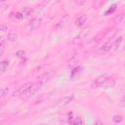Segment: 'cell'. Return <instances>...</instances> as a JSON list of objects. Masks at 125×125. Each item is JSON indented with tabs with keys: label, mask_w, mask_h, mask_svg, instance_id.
Returning <instances> with one entry per match:
<instances>
[{
	"label": "cell",
	"mask_w": 125,
	"mask_h": 125,
	"mask_svg": "<svg viewBox=\"0 0 125 125\" xmlns=\"http://www.w3.org/2000/svg\"><path fill=\"white\" fill-rule=\"evenodd\" d=\"M8 66H9V61H3L0 62V75L6 71Z\"/></svg>",
	"instance_id": "12"
},
{
	"label": "cell",
	"mask_w": 125,
	"mask_h": 125,
	"mask_svg": "<svg viewBox=\"0 0 125 125\" xmlns=\"http://www.w3.org/2000/svg\"><path fill=\"white\" fill-rule=\"evenodd\" d=\"M16 56H17L18 58H23V56H24V51H22V50L18 51V52L16 53Z\"/></svg>",
	"instance_id": "17"
},
{
	"label": "cell",
	"mask_w": 125,
	"mask_h": 125,
	"mask_svg": "<svg viewBox=\"0 0 125 125\" xmlns=\"http://www.w3.org/2000/svg\"><path fill=\"white\" fill-rule=\"evenodd\" d=\"M115 85V79L112 76H100L98 77L92 84L93 88H110Z\"/></svg>",
	"instance_id": "1"
},
{
	"label": "cell",
	"mask_w": 125,
	"mask_h": 125,
	"mask_svg": "<svg viewBox=\"0 0 125 125\" xmlns=\"http://www.w3.org/2000/svg\"><path fill=\"white\" fill-rule=\"evenodd\" d=\"M111 47H112V43L110 42V41H107L105 44H104L101 48H100V52H102V53H105V52H107V51H109L110 49H111Z\"/></svg>",
	"instance_id": "9"
},
{
	"label": "cell",
	"mask_w": 125,
	"mask_h": 125,
	"mask_svg": "<svg viewBox=\"0 0 125 125\" xmlns=\"http://www.w3.org/2000/svg\"><path fill=\"white\" fill-rule=\"evenodd\" d=\"M32 83H33V82H27V83L23 84L22 86H21V87L17 90V92H15L14 96H18V97L22 98V97L24 96V94L27 92V90L30 88V86L32 85Z\"/></svg>",
	"instance_id": "4"
},
{
	"label": "cell",
	"mask_w": 125,
	"mask_h": 125,
	"mask_svg": "<svg viewBox=\"0 0 125 125\" xmlns=\"http://www.w3.org/2000/svg\"><path fill=\"white\" fill-rule=\"evenodd\" d=\"M42 85H43V82L42 81H38V82H33L32 83V85L30 86V88L27 90V92L24 94V96L22 97V98H24V99H27V98H29V97H31V96H33L41 87H42Z\"/></svg>",
	"instance_id": "2"
},
{
	"label": "cell",
	"mask_w": 125,
	"mask_h": 125,
	"mask_svg": "<svg viewBox=\"0 0 125 125\" xmlns=\"http://www.w3.org/2000/svg\"><path fill=\"white\" fill-rule=\"evenodd\" d=\"M8 93H9V89H8V88H3V89H1V90H0V100L4 99V98L8 95Z\"/></svg>",
	"instance_id": "14"
},
{
	"label": "cell",
	"mask_w": 125,
	"mask_h": 125,
	"mask_svg": "<svg viewBox=\"0 0 125 125\" xmlns=\"http://www.w3.org/2000/svg\"><path fill=\"white\" fill-rule=\"evenodd\" d=\"M81 71H82V67H81V66H77V67H75L73 70H71L70 78H71V79H75V78H77L78 75L81 73Z\"/></svg>",
	"instance_id": "8"
},
{
	"label": "cell",
	"mask_w": 125,
	"mask_h": 125,
	"mask_svg": "<svg viewBox=\"0 0 125 125\" xmlns=\"http://www.w3.org/2000/svg\"><path fill=\"white\" fill-rule=\"evenodd\" d=\"M87 20H88V18H87L86 15H80V16L76 19V21H75V24H76V26H79V27L83 26V25L86 23Z\"/></svg>",
	"instance_id": "7"
},
{
	"label": "cell",
	"mask_w": 125,
	"mask_h": 125,
	"mask_svg": "<svg viewBox=\"0 0 125 125\" xmlns=\"http://www.w3.org/2000/svg\"><path fill=\"white\" fill-rule=\"evenodd\" d=\"M5 1H7V0H0V2H5Z\"/></svg>",
	"instance_id": "22"
},
{
	"label": "cell",
	"mask_w": 125,
	"mask_h": 125,
	"mask_svg": "<svg viewBox=\"0 0 125 125\" xmlns=\"http://www.w3.org/2000/svg\"><path fill=\"white\" fill-rule=\"evenodd\" d=\"M86 2V0H75V3L78 4V5H82Z\"/></svg>",
	"instance_id": "19"
},
{
	"label": "cell",
	"mask_w": 125,
	"mask_h": 125,
	"mask_svg": "<svg viewBox=\"0 0 125 125\" xmlns=\"http://www.w3.org/2000/svg\"><path fill=\"white\" fill-rule=\"evenodd\" d=\"M68 123H70V124H75V125H80V124H82V120H81V118L78 117V116H74V117H70V116H69V118H68Z\"/></svg>",
	"instance_id": "10"
},
{
	"label": "cell",
	"mask_w": 125,
	"mask_h": 125,
	"mask_svg": "<svg viewBox=\"0 0 125 125\" xmlns=\"http://www.w3.org/2000/svg\"><path fill=\"white\" fill-rule=\"evenodd\" d=\"M42 22V19L41 18H34L32 19L30 21H29V24H28V27H29V30H34L36 28H38L40 26Z\"/></svg>",
	"instance_id": "6"
},
{
	"label": "cell",
	"mask_w": 125,
	"mask_h": 125,
	"mask_svg": "<svg viewBox=\"0 0 125 125\" xmlns=\"http://www.w3.org/2000/svg\"><path fill=\"white\" fill-rule=\"evenodd\" d=\"M122 40H123V37L122 36H119L113 43H112V49L113 50H117V49H119V47H120V45H121V43H122Z\"/></svg>",
	"instance_id": "11"
},
{
	"label": "cell",
	"mask_w": 125,
	"mask_h": 125,
	"mask_svg": "<svg viewBox=\"0 0 125 125\" xmlns=\"http://www.w3.org/2000/svg\"><path fill=\"white\" fill-rule=\"evenodd\" d=\"M7 39L9 41H15L17 39V33L15 31H10L7 35Z\"/></svg>",
	"instance_id": "13"
},
{
	"label": "cell",
	"mask_w": 125,
	"mask_h": 125,
	"mask_svg": "<svg viewBox=\"0 0 125 125\" xmlns=\"http://www.w3.org/2000/svg\"><path fill=\"white\" fill-rule=\"evenodd\" d=\"M1 44H3V39L0 37V45H1Z\"/></svg>",
	"instance_id": "21"
},
{
	"label": "cell",
	"mask_w": 125,
	"mask_h": 125,
	"mask_svg": "<svg viewBox=\"0 0 125 125\" xmlns=\"http://www.w3.org/2000/svg\"><path fill=\"white\" fill-rule=\"evenodd\" d=\"M73 99H74V95H73V94L64 96V97H62L61 100H59V102L57 103V104L55 105V107H56V108H63V107H65L68 104H70V102H72Z\"/></svg>",
	"instance_id": "3"
},
{
	"label": "cell",
	"mask_w": 125,
	"mask_h": 125,
	"mask_svg": "<svg viewBox=\"0 0 125 125\" xmlns=\"http://www.w3.org/2000/svg\"><path fill=\"white\" fill-rule=\"evenodd\" d=\"M122 120H123V118L121 115H114L113 116V122L114 123H120V122H122Z\"/></svg>",
	"instance_id": "15"
},
{
	"label": "cell",
	"mask_w": 125,
	"mask_h": 125,
	"mask_svg": "<svg viewBox=\"0 0 125 125\" xmlns=\"http://www.w3.org/2000/svg\"><path fill=\"white\" fill-rule=\"evenodd\" d=\"M115 7H116V6H115V5H113V6L111 7V9H108L104 14H105V15H107V14H111V13H113V12L115 11Z\"/></svg>",
	"instance_id": "18"
},
{
	"label": "cell",
	"mask_w": 125,
	"mask_h": 125,
	"mask_svg": "<svg viewBox=\"0 0 125 125\" xmlns=\"http://www.w3.org/2000/svg\"><path fill=\"white\" fill-rule=\"evenodd\" d=\"M30 13H31V9H30L29 7H24V8H22V9H21L20 11L17 12L16 18H17L18 20H22V19H24V18H27V17L30 15Z\"/></svg>",
	"instance_id": "5"
},
{
	"label": "cell",
	"mask_w": 125,
	"mask_h": 125,
	"mask_svg": "<svg viewBox=\"0 0 125 125\" xmlns=\"http://www.w3.org/2000/svg\"><path fill=\"white\" fill-rule=\"evenodd\" d=\"M3 52H4V46H3V44H1V45H0V57L2 56Z\"/></svg>",
	"instance_id": "20"
},
{
	"label": "cell",
	"mask_w": 125,
	"mask_h": 125,
	"mask_svg": "<svg viewBox=\"0 0 125 125\" xmlns=\"http://www.w3.org/2000/svg\"><path fill=\"white\" fill-rule=\"evenodd\" d=\"M8 29V26L6 24H0V33H4L6 32Z\"/></svg>",
	"instance_id": "16"
}]
</instances>
